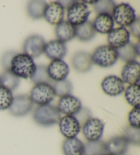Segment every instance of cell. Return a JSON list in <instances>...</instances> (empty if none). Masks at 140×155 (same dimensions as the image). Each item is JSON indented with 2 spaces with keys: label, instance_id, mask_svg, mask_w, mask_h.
<instances>
[{
  "label": "cell",
  "instance_id": "7402d4cb",
  "mask_svg": "<svg viewBox=\"0 0 140 155\" xmlns=\"http://www.w3.org/2000/svg\"><path fill=\"white\" fill-rule=\"evenodd\" d=\"M85 144L77 137L66 139L62 149L64 155H83Z\"/></svg>",
  "mask_w": 140,
  "mask_h": 155
},
{
  "label": "cell",
  "instance_id": "6da1fadb",
  "mask_svg": "<svg viewBox=\"0 0 140 155\" xmlns=\"http://www.w3.org/2000/svg\"><path fill=\"white\" fill-rule=\"evenodd\" d=\"M34 59L25 53H17L10 63V71L18 78L31 79L36 71Z\"/></svg>",
  "mask_w": 140,
  "mask_h": 155
},
{
  "label": "cell",
  "instance_id": "5bb4252c",
  "mask_svg": "<svg viewBox=\"0 0 140 155\" xmlns=\"http://www.w3.org/2000/svg\"><path fill=\"white\" fill-rule=\"evenodd\" d=\"M43 18L52 25H58L64 21V8L57 2L48 4L45 10Z\"/></svg>",
  "mask_w": 140,
  "mask_h": 155
},
{
  "label": "cell",
  "instance_id": "8992f818",
  "mask_svg": "<svg viewBox=\"0 0 140 155\" xmlns=\"http://www.w3.org/2000/svg\"><path fill=\"white\" fill-rule=\"evenodd\" d=\"M67 10V21L75 27L87 22L91 11L87 4L82 2L75 1Z\"/></svg>",
  "mask_w": 140,
  "mask_h": 155
},
{
  "label": "cell",
  "instance_id": "30bf717a",
  "mask_svg": "<svg viewBox=\"0 0 140 155\" xmlns=\"http://www.w3.org/2000/svg\"><path fill=\"white\" fill-rule=\"evenodd\" d=\"M56 107L59 112L64 116H75L83 107L79 98L72 94H68L60 98Z\"/></svg>",
  "mask_w": 140,
  "mask_h": 155
},
{
  "label": "cell",
  "instance_id": "603a6c76",
  "mask_svg": "<svg viewBox=\"0 0 140 155\" xmlns=\"http://www.w3.org/2000/svg\"><path fill=\"white\" fill-rule=\"evenodd\" d=\"M75 30H76V37L82 42L91 41L95 37L96 34L92 23L88 21L82 25L75 27Z\"/></svg>",
  "mask_w": 140,
  "mask_h": 155
},
{
  "label": "cell",
  "instance_id": "836d02e7",
  "mask_svg": "<svg viewBox=\"0 0 140 155\" xmlns=\"http://www.w3.org/2000/svg\"><path fill=\"white\" fill-rule=\"evenodd\" d=\"M128 126L139 129L140 126V109L139 107H135L128 114Z\"/></svg>",
  "mask_w": 140,
  "mask_h": 155
},
{
  "label": "cell",
  "instance_id": "44dd1931",
  "mask_svg": "<svg viewBox=\"0 0 140 155\" xmlns=\"http://www.w3.org/2000/svg\"><path fill=\"white\" fill-rule=\"evenodd\" d=\"M55 34L57 40L66 43L76 37L75 27L67 21H63L55 26Z\"/></svg>",
  "mask_w": 140,
  "mask_h": 155
},
{
  "label": "cell",
  "instance_id": "7a4b0ae2",
  "mask_svg": "<svg viewBox=\"0 0 140 155\" xmlns=\"http://www.w3.org/2000/svg\"><path fill=\"white\" fill-rule=\"evenodd\" d=\"M61 118V114L56 107L52 105L38 106L33 113L34 122L39 126L48 127L56 124Z\"/></svg>",
  "mask_w": 140,
  "mask_h": 155
},
{
  "label": "cell",
  "instance_id": "74e56055",
  "mask_svg": "<svg viewBox=\"0 0 140 155\" xmlns=\"http://www.w3.org/2000/svg\"><path fill=\"white\" fill-rule=\"evenodd\" d=\"M64 9H67L74 3L75 1H58Z\"/></svg>",
  "mask_w": 140,
  "mask_h": 155
},
{
  "label": "cell",
  "instance_id": "d590c367",
  "mask_svg": "<svg viewBox=\"0 0 140 155\" xmlns=\"http://www.w3.org/2000/svg\"><path fill=\"white\" fill-rule=\"evenodd\" d=\"M75 117H76L77 120L80 123L81 126L84 123L86 120H88L91 117V112L87 108H83L75 115Z\"/></svg>",
  "mask_w": 140,
  "mask_h": 155
},
{
  "label": "cell",
  "instance_id": "d6986e66",
  "mask_svg": "<svg viewBox=\"0 0 140 155\" xmlns=\"http://www.w3.org/2000/svg\"><path fill=\"white\" fill-rule=\"evenodd\" d=\"M71 63L72 67L79 73H87L92 67L91 55L85 51H79L72 56Z\"/></svg>",
  "mask_w": 140,
  "mask_h": 155
},
{
  "label": "cell",
  "instance_id": "ba28073f",
  "mask_svg": "<svg viewBox=\"0 0 140 155\" xmlns=\"http://www.w3.org/2000/svg\"><path fill=\"white\" fill-rule=\"evenodd\" d=\"M59 130L66 139L77 137L82 129L80 123L72 116H64L58 122Z\"/></svg>",
  "mask_w": 140,
  "mask_h": 155
},
{
  "label": "cell",
  "instance_id": "8d00e7d4",
  "mask_svg": "<svg viewBox=\"0 0 140 155\" xmlns=\"http://www.w3.org/2000/svg\"><path fill=\"white\" fill-rule=\"evenodd\" d=\"M129 33L131 34L134 37L137 38H139L140 36V19L139 18H137L136 20L129 26Z\"/></svg>",
  "mask_w": 140,
  "mask_h": 155
},
{
  "label": "cell",
  "instance_id": "d6a6232c",
  "mask_svg": "<svg viewBox=\"0 0 140 155\" xmlns=\"http://www.w3.org/2000/svg\"><path fill=\"white\" fill-rule=\"evenodd\" d=\"M124 137L129 144L139 146L140 144V129L127 126L124 129Z\"/></svg>",
  "mask_w": 140,
  "mask_h": 155
},
{
  "label": "cell",
  "instance_id": "3957f363",
  "mask_svg": "<svg viewBox=\"0 0 140 155\" xmlns=\"http://www.w3.org/2000/svg\"><path fill=\"white\" fill-rule=\"evenodd\" d=\"M93 64L102 68H109L114 66L118 60L116 49L108 45L98 47L91 55Z\"/></svg>",
  "mask_w": 140,
  "mask_h": 155
},
{
  "label": "cell",
  "instance_id": "ac0fdd59",
  "mask_svg": "<svg viewBox=\"0 0 140 155\" xmlns=\"http://www.w3.org/2000/svg\"><path fill=\"white\" fill-rule=\"evenodd\" d=\"M129 143L123 135L115 136L105 142L107 153L113 155H125L128 150Z\"/></svg>",
  "mask_w": 140,
  "mask_h": 155
},
{
  "label": "cell",
  "instance_id": "4dcf8cb0",
  "mask_svg": "<svg viewBox=\"0 0 140 155\" xmlns=\"http://www.w3.org/2000/svg\"><path fill=\"white\" fill-rule=\"evenodd\" d=\"M30 79L35 84H42V83L51 84V82H52L49 76H48L47 66L45 65L36 66V71Z\"/></svg>",
  "mask_w": 140,
  "mask_h": 155
},
{
  "label": "cell",
  "instance_id": "277c9868",
  "mask_svg": "<svg viewBox=\"0 0 140 155\" xmlns=\"http://www.w3.org/2000/svg\"><path fill=\"white\" fill-rule=\"evenodd\" d=\"M56 97L55 90L51 84L42 83L35 84L30 92L31 100L38 106L47 105L54 100Z\"/></svg>",
  "mask_w": 140,
  "mask_h": 155
},
{
  "label": "cell",
  "instance_id": "e575fe53",
  "mask_svg": "<svg viewBox=\"0 0 140 155\" xmlns=\"http://www.w3.org/2000/svg\"><path fill=\"white\" fill-rule=\"evenodd\" d=\"M17 52L14 51H10L6 52L2 56L1 59V64L3 68L5 71H10V63L14 56L17 54Z\"/></svg>",
  "mask_w": 140,
  "mask_h": 155
},
{
  "label": "cell",
  "instance_id": "4fadbf2b",
  "mask_svg": "<svg viewBox=\"0 0 140 155\" xmlns=\"http://www.w3.org/2000/svg\"><path fill=\"white\" fill-rule=\"evenodd\" d=\"M101 86L105 94L109 97H117L125 91V84L120 77L109 75L103 79Z\"/></svg>",
  "mask_w": 140,
  "mask_h": 155
},
{
  "label": "cell",
  "instance_id": "ab89813d",
  "mask_svg": "<svg viewBox=\"0 0 140 155\" xmlns=\"http://www.w3.org/2000/svg\"><path fill=\"white\" fill-rule=\"evenodd\" d=\"M103 155H113V154H109V153H105V154H103Z\"/></svg>",
  "mask_w": 140,
  "mask_h": 155
},
{
  "label": "cell",
  "instance_id": "e0dca14e",
  "mask_svg": "<svg viewBox=\"0 0 140 155\" xmlns=\"http://www.w3.org/2000/svg\"><path fill=\"white\" fill-rule=\"evenodd\" d=\"M67 53L65 43L58 40H53L46 43L44 53L47 57L52 60H62Z\"/></svg>",
  "mask_w": 140,
  "mask_h": 155
},
{
  "label": "cell",
  "instance_id": "52a82bcc",
  "mask_svg": "<svg viewBox=\"0 0 140 155\" xmlns=\"http://www.w3.org/2000/svg\"><path fill=\"white\" fill-rule=\"evenodd\" d=\"M105 123L97 117H91L82 125L83 137L88 141L101 140L105 130Z\"/></svg>",
  "mask_w": 140,
  "mask_h": 155
},
{
  "label": "cell",
  "instance_id": "4316f807",
  "mask_svg": "<svg viewBox=\"0 0 140 155\" xmlns=\"http://www.w3.org/2000/svg\"><path fill=\"white\" fill-rule=\"evenodd\" d=\"M20 82V78L12 73L10 71H5L0 75V85L10 91H14L17 89Z\"/></svg>",
  "mask_w": 140,
  "mask_h": 155
},
{
  "label": "cell",
  "instance_id": "5b68a950",
  "mask_svg": "<svg viewBox=\"0 0 140 155\" xmlns=\"http://www.w3.org/2000/svg\"><path fill=\"white\" fill-rule=\"evenodd\" d=\"M111 15L114 23L120 25V28L129 27L137 18L135 10L127 3L116 5Z\"/></svg>",
  "mask_w": 140,
  "mask_h": 155
},
{
  "label": "cell",
  "instance_id": "1f68e13d",
  "mask_svg": "<svg viewBox=\"0 0 140 155\" xmlns=\"http://www.w3.org/2000/svg\"><path fill=\"white\" fill-rule=\"evenodd\" d=\"M115 6L116 4L115 2L112 0H102L96 2V3L94 5V10L98 15L108 14L111 15Z\"/></svg>",
  "mask_w": 140,
  "mask_h": 155
},
{
  "label": "cell",
  "instance_id": "cb8c5ba5",
  "mask_svg": "<svg viewBox=\"0 0 140 155\" xmlns=\"http://www.w3.org/2000/svg\"><path fill=\"white\" fill-rule=\"evenodd\" d=\"M47 2L45 1H31L27 6V12L32 19H40L43 18L45 10L47 6Z\"/></svg>",
  "mask_w": 140,
  "mask_h": 155
},
{
  "label": "cell",
  "instance_id": "ffe728a7",
  "mask_svg": "<svg viewBox=\"0 0 140 155\" xmlns=\"http://www.w3.org/2000/svg\"><path fill=\"white\" fill-rule=\"evenodd\" d=\"M93 28L96 32L101 34H108L114 29V21L112 15L108 14H99L92 22Z\"/></svg>",
  "mask_w": 140,
  "mask_h": 155
},
{
  "label": "cell",
  "instance_id": "7c38bea8",
  "mask_svg": "<svg viewBox=\"0 0 140 155\" xmlns=\"http://www.w3.org/2000/svg\"><path fill=\"white\" fill-rule=\"evenodd\" d=\"M48 76L52 81H60L66 79L69 74V66L62 60H52L47 66Z\"/></svg>",
  "mask_w": 140,
  "mask_h": 155
},
{
  "label": "cell",
  "instance_id": "8fae6325",
  "mask_svg": "<svg viewBox=\"0 0 140 155\" xmlns=\"http://www.w3.org/2000/svg\"><path fill=\"white\" fill-rule=\"evenodd\" d=\"M46 43L47 42L41 36H29L23 42V53L32 58L38 57L44 53Z\"/></svg>",
  "mask_w": 140,
  "mask_h": 155
},
{
  "label": "cell",
  "instance_id": "f35d334b",
  "mask_svg": "<svg viewBox=\"0 0 140 155\" xmlns=\"http://www.w3.org/2000/svg\"><path fill=\"white\" fill-rule=\"evenodd\" d=\"M96 2H97V1H83L82 2L85 4H90V5H95L96 3Z\"/></svg>",
  "mask_w": 140,
  "mask_h": 155
},
{
  "label": "cell",
  "instance_id": "d4e9b609",
  "mask_svg": "<svg viewBox=\"0 0 140 155\" xmlns=\"http://www.w3.org/2000/svg\"><path fill=\"white\" fill-rule=\"evenodd\" d=\"M125 98L129 105L135 107H139L140 88L139 84L128 85L125 90Z\"/></svg>",
  "mask_w": 140,
  "mask_h": 155
},
{
  "label": "cell",
  "instance_id": "f1b7e54d",
  "mask_svg": "<svg viewBox=\"0 0 140 155\" xmlns=\"http://www.w3.org/2000/svg\"><path fill=\"white\" fill-rule=\"evenodd\" d=\"M51 85H52L55 90V95L59 97L64 96L71 94L72 91V85L71 82L68 79L63 80L60 81H52Z\"/></svg>",
  "mask_w": 140,
  "mask_h": 155
},
{
  "label": "cell",
  "instance_id": "9c48e42d",
  "mask_svg": "<svg viewBox=\"0 0 140 155\" xmlns=\"http://www.w3.org/2000/svg\"><path fill=\"white\" fill-rule=\"evenodd\" d=\"M34 103L28 95L22 94L15 97L8 109L10 114L15 117H23L28 115L33 109Z\"/></svg>",
  "mask_w": 140,
  "mask_h": 155
},
{
  "label": "cell",
  "instance_id": "83f0119b",
  "mask_svg": "<svg viewBox=\"0 0 140 155\" xmlns=\"http://www.w3.org/2000/svg\"><path fill=\"white\" fill-rule=\"evenodd\" d=\"M107 153L105 142L102 140L88 141L85 144L83 155H103Z\"/></svg>",
  "mask_w": 140,
  "mask_h": 155
},
{
  "label": "cell",
  "instance_id": "9a60e30c",
  "mask_svg": "<svg viewBox=\"0 0 140 155\" xmlns=\"http://www.w3.org/2000/svg\"><path fill=\"white\" fill-rule=\"evenodd\" d=\"M131 34L125 28H118L112 29L107 34L108 45L115 49H118L130 42Z\"/></svg>",
  "mask_w": 140,
  "mask_h": 155
},
{
  "label": "cell",
  "instance_id": "2e32d148",
  "mask_svg": "<svg viewBox=\"0 0 140 155\" xmlns=\"http://www.w3.org/2000/svg\"><path fill=\"white\" fill-rule=\"evenodd\" d=\"M140 65L138 61L133 60L126 62L121 71L120 76L124 84H137L139 82Z\"/></svg>",
  "mask_w": 140,
  "mask_h": 155
},
{
  "label": "cell",
  "instance_id": "484cf974",
  "mask_svg": "<svg viewBox=\"0 0 140 155\" xmlns=\"http://www.w3.org/2000/svg\"><path fill=\"white\" fill-rule=\"evenodd\" d=\"M116 51L118 58L125 61L126 63L135 60V58L139 55L136 50L135 45L132 43V42H128L125 46L117 49Z\"/></svg>",
  "mask_w": 140,
  "mask_h": 155
},
{
  "label": "cell",
  "instance_id": "f546056e",
  "mask_svg": "<svg viewBox=\"0 0 140 155\" xmlns=\"http://www.w3.org/2000/svg\"><path fill=\"white\" fill-rule=\"evenodd\" d=\"M14 96L12 92L0 85V110H6L10 108Z\"/></svg>",
  "mask_w": 140,
  "mask_h": 155
}]
</instances>
